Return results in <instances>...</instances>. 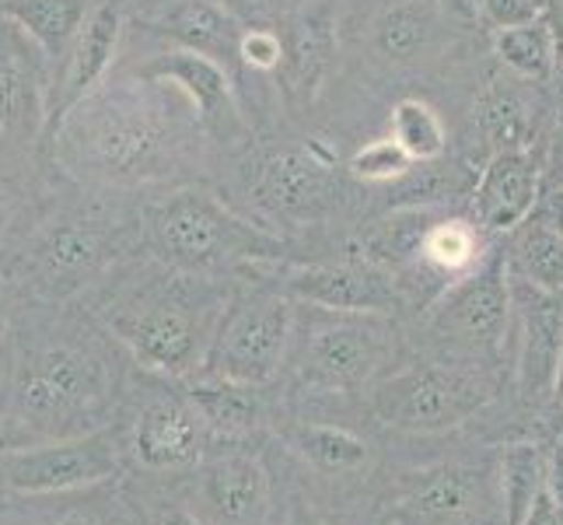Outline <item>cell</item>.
I'll use <instances>...</instances> for the list:
<instances>
[{
	"instance_id": "obj_1",
	"label": "cell",
	"mask_w": 563,
	"mask_h": 525,
	"mask_svg": "<svg viewBox=\"0 0 563 525\" xmlns=\"http://www.w3.org/2000/svg\"><path fill=\"white\" fill-rule=\"evenodd\" d=\"M115 364L91 326L64 313L25 316L0 337V449L99 431Z\"/></svg>"
},
{
	"instance_id": "obj_2",
	"label": "cell",
	"mask_w": 563,
	"mask_h": 525,
	"mask_svg": "<svg viewBox=\"0 0 563 525\" xmlns=\"http://www.w3.org/2000/svg\"><path fill=\"white\" fill-rule=\"evenodd\" d=\"M176 88L147 77H106L46 138L53 162L88 186H154L179 179L203 123L172 106Z\"/></svg>"
},
{
	"instance_id": "obj_3",
	"label": "cell",
	"mask_w": 563,
	"mask_h": 525,
	"mask_svg": "<svg viewBox=\"0 0 563 525\" xmlns=\"http://www.w3.org/2000/svg\"><path fill=\"white\" fill-rule=\"evenodd\" d=\"M228 295L218 277L186 274L154 260L102 305L106 329L151 372L189 375L203 368Z\"/></svg>"
},
{
	"instance_id": "obj_4",
	"label": "cell",
	"mask_w": 563,
	"mask_h": 525,
	"mask_svg": "<svg viewBox=\"0 0 563 525\" xmlns=\"http://www.w3.org/2000/svg\"><path fill=\"white\" fill-rule=\"evenodd\" d=\"M141 236L158 263L207 277L284 256L280 236L242 218L203 186H179L162 200H151L141 218Z\"/></svg>"
},
{
	"instance_id": "obj_5",
	"label": "cell",
	"mask_w": 563,
	"mask_h": 525,
	"mask_svg": "<svg viewBox=\"0 0 563 525\" xmlns=\"http://www.w3.org/2000/svg\"><path fill=\"white\" fill-rule=\"evenodd\" d=\"M126 249V225L99 207H67L35 225L18 252V270L35 295L64 302L102 274Z\"/></svg>"
},
{
	"instance_id": "obj_6",
	"label": "cell",
	"mask_w": 563,
	"mask_h": 525,
	"mask_svg": "<svg viewBox=\"0 0 563 525\" xmlns=\"http://www.w3.org/2000/svg\"><path fill=\"white\" fill-rule=\"evenodd\" d=\"M298 375L325 389H361L375 382L396 350V326L375 313H329L308 305L290 329Z\"/></svg>"
},
{
	"instance_id": "obj_7",
	"label": "cell",
	"mask_w": 563,
	"mask_h": 525,
	"mask_svg": "<svg viewBox=\"0 0 563 525\" xmlns=\"http://www.w3.org/2000/svg\"><path fill=\"white\" fill-rule=\"evenodd\" d=\"M295 305L280 287H252L231 295L207 350L203 375L239 385H266L290 350Z\"/></svg>"
},
{
	"instance_id": "obj_8",
	"label": "cell",
	"mask_w": 563,
	"mask_h": 525,
	"mask_svg": "<svg viewBox=\"0 0 563 525\" xmlns=\"http://www.w3.org/2000/svg\"><path fill=\"white\" fill-rule=\"evenodd\" d=\"M490 400V385L452 364H417L406 372L382 379L375 385L372 406L378 420L413 435L449 431L483 411Z\"/></svg>"
},
{
	"instance_id": "obj_9",
	"label": "cell",
	"mask_w": 563,
	"mask_h": 525,
	"mask_svg": "<svg viewBox=\"0 0 563 525\" xmlns=\"http://www.w3.org/2000/svg\"><path fill=\"white\" fill-rule=\"evenodd\" d=\"M120 473L115 438L99 431L0 449V483L18 494H70Z\"/></svg>"
},
{
	"instance_id": "obj_10",
	"label": "cell",
	"mask_w": 563,
	"mask_h": 525,
	"mask_svg": "<svg viewBox=\"0 0 563 525\" xmlns=\"http://www.w3.org/2000/svg\"><path fill=\"white\" fill-rule=\"evenodd\" d=\"M340 175L325 154L308 147H280L260 158L256 175L249 183V204L266 221L277 225H308L340 200Z\"/></svg>"
},
{
	"instance_id": "obj_11",
	"label": "cell",
	"mask_w": 563,
	"mask_h": 525,
	"mask_svg": "<svg viewBox=\"0 0 563 525\" xmlns=\"http://www.w3.org/2000/svg\"><path fill=\"white\" fill-rule=\"evenodd\" d=\"M53 70L32 39L0 18V144L35 147L46 138Z\"/></svg>"
},
{
	"instance_id": "obj_12",
	"label": "cell",
	"mask_w": 563,
	"mask_h": 525,
	"mask_svg": "<svg viewBox=\"0 0 563 525\" xmlns=\"http://www.w3.org/2000/svg\"><path fill=\"white\" fill-rule=\"evenodd\" d=\"M123 25H126V0H91L88 4V14L81 29H77L74 43L67 46L64 61L53 67L46 138L88 91H95L109 77L115 53H120Z\"/></svg>"
},
{
	"instance_id": "obj_13",
	"label": "cell",
	"mask_w": 563,
	"mask_h": 525,
	"mask_svg": "<svg viewBox=\"0 0 563 525\" xmlns=\"http://www.w3.org/2000/svg\"><path fill=\"white\" fill-rule=\"evenodd\" d=\"M147 81H162L168 88H176L183 99L192 106V112L200 116L203 130L213 141L221 144H239L249 138V123L242 116L235 81H231V70L221 64L207 61V56L192 53V50H165L158 56H151L147 64L133 70Z\"/></svg>"
},
{
	"instance_id": "obj_14",
	"label": "cell",
	"mask_w": 563,
	"mask_h": 525,
	"mask_svg": "<svg viewBox=\"0 0 563 525\" xmlns=\"http://www.w3.org/2000/svg\"><path fill=\"white\" fill-rule=\"evenodd\" d=\"M287 298L301 305L329 308V313H375L388 316L399 305V291L393 274L372 260H343V263H308L284 270V284H277Z\"/></svg>"
},
{
	"instance_id": "obj_15",
	"label": "cell",
	"mask_w": 563,
	"mask_h": 525,
	"mask_svg": "<svg viewBox=\"0 0 563 525\" xmlns=\"http://www.w3.org/2000/svg\"><path fill=\"white\" fill-rule=\"evenodd\" d=\"M521 308V358H518V385L521 396L542 403L556 393L563 368V305L560 295L532 287L521 274L511 281Z\"/></svg>"
},
{
	"instance_id": "obj_16",
	"label": "cell",
	"mask_w": 563,
	"mask_h": 525,
	"mask_svg": "<svg viewBox=\"0 0 563 525\" xmlns=\"http://www.w3.org/2000/svg\"><path fill=\"white\" fill-rule=\"evenodd\" d=\"M280 35V67L274 70L284 85L287 102L308 106L319 95L329 67L336 61V25L325 4L298 8L284 14Z\"/></svg>"
},
{
	"instance_id": "obj_17",
	"label": "cell",
	"mask_w": 563,
	"mask_h": 525,
	"mask_svg": "<svg viewBox=\"0 0 563 525\" xmlns=\"http://www.w3.org/2000/svg\"><path fill=\"white\" fill-rule=\"evenodd\" d=\"M203 417L183 393H154L133 424V456L144 470H179L203 452Z\"/></svg>"
},
{
	"instance_id": "obj_18",
	"label": "cell",
	"mask_w": 563,
	"mask_h": 525,
	"mask_svg": "<svg viewBox=\"0 0 563 525\" xmlns=\"http://www.w3.org/2000/svg\"><path fill=\"white\" fill-rule=\"evenodd\" d=\"M511 316V281L500 260L479 266L476 274L459 284L449 302L441 305L438 326L455 340L479 350H497Z\"/></svg>"
},
{
	"instance_id": "obj_19",
	"label": "cell",
	"mask_w": 563,
	"mask_h": 525,
	"mask_svg": "<svg viewBox=\"0 0 563 525\" xmlns=\"http://www.w3.org/2000/svg\"><path fill=\"white\" fill-rule=\"evenodd\" d=\"M539 186H542V168L532 147L494 151L473 189V207L479 225L487 231H511L518 225H526L532 207L539 204Z\"/></svg>"
},
{
	"instance_id": "obj_20",
	"label": "cell",
	"mask_w": 563,
	"mask_h": 525,
	"mask_svg": "<svg viewBox=\"0 0 563 525\" xmlns=\"http://www.w3.org/2000/svg\"><path fill=\"white\" fill-rule=\"evenodd\" d=\"M154 32L168 35L179 50H192L207 56V61L221 64L224 70L239 64V46L245 35L231 8L218 4V0H176L158 18Z\"/></svg>"
},
{
	"instance_id": "obj_21",
	"label": "cell",
	"mask_w": 563,
	"mask_h": 525,
	"mask_svg": "<svg viewBox=\"0 0 563 525\" xmlns=\"http://www.w3.org/2000/svg\"><path fill=\"white\" fill-rule=\"evenodd\" d=\"M203 494L221 522L249 525L266 508V470L242 452L218 456L203 470Z\"/></svg>"
},
{
	"instance_id": "obj_22",
	"label": "cell",
	"mask_w": 563,
	"mask_h": 525,
	"mask_svg": "<svg viewBox=\"0 0 563 525\" xmlns=\"http://www.w3.org/2000/svg\"><path fill=\"white\" fill-rule=\"evenodd\" d=\"M88 4L91 0H0V18L22 29L53 70L81 29Z\"/></svg>"
},
{
	"instance_id": "obj_23",
	"label": "cell",
	"mask_w": 563,
	"mask_h": 525,
	"mask_svg": "<svg viewBox=\"0 0 563 525\" xmlns=\"http://www.w3.org/2000/svg\"><path fill=\"white\" fill-rule=\"evenodd\" d=\"M434 221L438 218L431 207H420V204L396 207L393 214H385V218L372 221L361 231V249H364L361 256L388 270V274L410 266L420 260V242Z\"/></svg>"
},
{
	"instance_id": "obj_24",
	"label": "cell",
	"mask_w": 563,
	"mask_h": 525,
	"mask_svg": "<svg viewBox=\"0 0 563 525\" xmlns=\"http://www.w3.org/2000/svg\"><path fill=\"white\" fill-rule=\"evenodd\" d=\"M438 35V14L427 0H396L375 18V50L393 64H413Z\"/></svg>"
},
{
	"instance_id": "obj_25",
	"label": "cell",
	"mask_w": 563,
	"mask_h": 525,
	"mask_svg": "<svg viewBox=\"0 0 563 525\" xmlns=\"http://www.w3.org/2000/svg\"><path fill=\"white\" fill-rule=\"evenodd\" d=\"M494 53L515 77H521V81H529V85L550 81L556 67V32L550 25V18L542 14L526 25L497 29Z\"/></svg>"
},
{
	"instance_id": "obj_26",
	"label": "cell",
	"mask_w": 563,
	"mask_h": 525,
	"mask_svg": "<svg viewBox=\"0 0 563 525\" xmlns=\"http://www.w3.org/2000/svg\"><path fill=\"white\" fill-rule=\"evenodd\" d=\"M189 400L200 411L203 424L213 427V431L228 435V438L249 435L252 427L260 424L256 385H239V382H224V379H203V382H192Z\"/></svg>"
},
{
	"instance_id": "obj_27",
	"label": "cell",
	"mask_w": 563,
	"mask_h": 525,
	"mask_svg": "<svg viewBox=\"0 0 563 525\" xmlns=\"http://www.w3.org/2000/svg\"><path fill=\"white\" fill-rule=\"evenodd\" d=\"M476 123L483 141L494 151H511V147H529L532 144V109L521 95L508 85L494 81L479 95L476 106Z\"/></svg>"
},
{
	"instance_id": "obj_28",
	"label": "cell",
	"mask_w": 563,
	"mask_h": 525,
	"mask_svg": "<svg viewBox=\"0 0 563 525\" xmlns=\"http://www.w3.org/2000/svg\"><path fill=\"white\" fill-rule=\"evenodd\" d=\"M388 138L406 151V158L413 165H431L449 151V130H444L438 109L420 99H402L393 109Z\"/></svg>"
},
{
	"instance_id": "obj_29",
	"label": "cell",
	"mask_w": 563,
	"mask_h": 525,
	"mask_svg": "<svg viewBox=\"0 0 563 525\" xmlns=\"http://www.w3.org/2000/svg\"><path fill=\"white\" fill-rule=\"evenodd\" d=\"M295 449L316 466L319 473L329 477H343V473H357L367 466V441L357 438L346 427L333 424H308L295 435Z\"/></svg>"
},
{
	"instance_id": "obj_30",
	"label": "cell",
	"mask_w": 563,
	"mask_h": 525,
	"mask_svg": "<svg viewBox=\"0 0 563 525\" xmlns=\"http://www.w3.org/2000/svg\"><path fill=\"white\" fill-rule=\"evenodd\" d=\"M470 508H473L470 480L455 470L427 473V480L417 483V491L402 497V515L410 522H423V525L455 522Z\"/></svg>"
},
{
	"instance_id": "obj_31",
	"label": "cell",
	"mask_w": 563,
	"mask_h": 525,
	"mask_svg": "<svg viewBox=\"0 0 563 525\" xmlns=\"http://www.w3.org/2000/svg\"><path fill=\"white\" fill-rule=\"evenodd\" d=\"M500 488H504V515H508V525H526L542 488V459L536 445L518 441L504 449Z\"/></svg>"
},
{
	"instance_id": "obj_32",
	"label": "cell",
	"mask_w": 563,
	"mask_h": 525,
	"mask_svg": "<svg viewBox=\"0 0 563 525\" xmlns=\"http://www.w3.org/2000/svg\"><path fill=\"white\" fill-rule=\"evenodd\" d=\"M518 274L547 295H563V236L550 221H536L518 239Z\"/></svg>"
},
{
	"instance_id": "obj_33",
	"label": "cell",
	"mask_w": 563,
	"mask_h": 525,
	"mask_svg": "<svg viewBox=\"0 0 563 525\" xmlns=\"http://www.w3.org/2000/svg\"><path fill=\"white\" fill-rule=\"evenodd\" d=\"M479 260V236L462 218H438L420 242V263L434 266L438 274H465Z\"/></svg>"
},
{
	"instance_id": "obj_34",
	"label": "cell",
	"mask_w": 563,
	"mask_h": 525,
	"mask_svg": "<svg viewBox=\"0 0 563 525\" xmlns=\"http://www.w3.org/2000/svg\"><path fill=\"white\" fill-rule=\"evenodd\" d=\"M346 172L361 183H396L413 172V162L406 158V151L393 138H378L351 154Z\"/></svg>"
},
{
	"instance_id": "obj_35",
	"label": "cell",
	"mask_w": 563,
	"mask_h": 525,
	"mask_svg": "<svg viewBox=\"0 0 563 525\" xmlns=\"http://www.w3.org/2000/svg\"><path fill=\"white\" fill-rule=\"evenodd\" d=\"M239 64L274 74L280 67V35L274 29H245L239 46Z\"/></svg>"
},
{
	"instance_id": "obj_36",
	"label": "cell",
	"mask_w": 563,
	"mask_h": 525,
	"mask_svg": "<svg viewBox=\"0 0 563 525\" xmlns=\"http://www.w3.org/2000/svg\"><path fill=\"white\" fill-rule=\"evenodd\" d=\"M479 11L483 22L497 32V29L536 22V18L547 14V0H479Z\"/></svg>"
},
{
	"instance_id": "obj_37",
	"label": "cell",
	"mask_w": 563,
	"mask_h": 525,
	"mask_svg": "<svg viewBox=\"0 0 563 525\" xmlns=\"http://www.w3.org/2000/svg\"><path fill=\"white\" fill-rule=\"evenodd\" d=\"M32 525H106L95 512H81V508H60V512H49L43 518H35Z\"/></svg>"
},
{
	"instance_id": "obj_38",
	"label": "cell",
	"mask_w": 563,
	"mask_h": 525,
	"mask_svg": "<svg viewBox=\"0 0 563 525\" xmlns=\"http://www.w3.org/2000/svg\"><path fill=\"white\" fill-rule=\"evenodd\" d=\"M14 214H18V197H14L11 183L4 179V175H0V245H4L8 231L14 225Z\"/></svg>"
},
{
	"instance_id": "obj_39",
	"label": "cell",
	"mask_w": 563,
	"mask_h": 525,
	"mask_svg": "<svg viewBox=\"0 0 563 525\" xmlns=\"http://www.w3.org/2000/svg\"><path fill=\"white\" fill-rule=\"evenodd\" d=\"M550 501H553V508L563 512V445L556 449L553 462H550Z\"/></svg>"
},
{
	"instance_id": "obj_40",
	"label": "cell",
	"mask_w": 563,
	"mask_h": 525,
	"mask_svg": "<svg viewBox=\"0 0 563 525\" xmlns=\"http://www.w3.org/2000/svg\"><path fill=\"white\" fill-rule=\"evenodd\" d=\"M151 525H200V522L192 518L186 508H179V504H165V508L154 512Z\"/></svg>"
},
{
	"instance_id": "obj_41",
	"label": "cell",
	"mask_w": 563,
	"mask_h": 525,
	"mask_svg": "<svg viewBox=\"0 0 563 525\" xmlns=\"http://www.w3.org/2000/svg\"><path fill=\"white\" fill-rule=\"evenodd\" d=\"M245 4H252L256 11H269V14H290V11L305 8L308 0H245Z\"/></svg>"
},
{
	"instance_id": "obj_42",
	"label": "cell",
	"mask_w": 563,
	"mask_h": 525,
	"mask_svg": "<svg viewBox=\"0 0 563 525\" xmlns=\"http://www.w3.org/2000/svg\"><path fill=\"white\" fill-rule=\"evenodd\" d=\"M550 225L563 236V189H556L553 200H550Z\"/></svg>"
},
{
	"instance_id": "obj_43",
	"label": "cell",
	"mask_w": 563,
	"mask_h": 525,
	"mask_svg": "<svg viewBox=\"0 0 563 525\" xmlns=\"http://www.w3.org/2000/svg\"><path fill=\"white\" fill-rule=\"evenodd\" d=\"M547 18H550L553 32L563 29V0H547Z\"/></svg>"
},
{
	"instance_id": "obj_44",
	"label": "cell",
	"mask_w": 563,
	"mask_h": 525,
	"mask_svg": "<svg viewBox=\"0 0 563 525\" xmlns=\"http://www.w3.org/2000/svg\"><path fill=\"white\" fill-rule=\"evenodd\" d=\"M553 77H560V88H563V29L556 32V67H553Z\"/></svg>"
},
{
	"instance_id": "obj_45",
	"label": "cell",
	"mask_w": 563,
	"mask_h": 525,
	"mask_svg": "<svg viewBox=\"0 0 563 525\" xmlns=\"http://www.w3.org/2000/svg\"><path fill=\"white\" fill-rule=\"evenodd\" d=\"M295 518H298V525H322L312 512H308V508H301V504H298V508H295Z\"/></svg>"
},
{
	"instance_id": "obj_46",
	"label": "cell",
	"mask_w": 563,
	"mask_h": 525,
	"mask_svg": "<svg viewBox=\"0 0 563 525\" xmlns=\"http://www.w3.org/2000/svg\"><path fill=\"white\" fill-rule=\"evenodd\" d=\"M556 165L563 168V133H560V141H556Z\"/></svg>"
}]
</instances>
